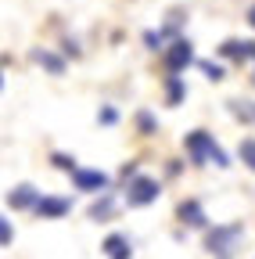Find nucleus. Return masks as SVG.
<instances>
[{"label":"nucleus","mask_w":255,"mask_h":259,"mask_svg":"<svg viewBox=\"0 0 255 259\" xmlns=\"http://www.w3.org/2000/svg\"><path fill=\"white\" fill-rule=\"evenodd\" d=\"M183 148H187V158L194 162V166H219V169L230 166L227 151L216 144V137L209 134V130H190V134L183 137Z\"/></svg>","instance_id":"nucleus-1"},{"label":"nucleus","mask_w":255,"mask_h":259,"mask_svg":"<svg viewBox=\"0 0 255 259\" xmlns=\"http://www.w3.org/2000/svg\"><path fill=\"white\" fill-rule=\"evenodd\" d=\"M244 238V223L234 220V223H216L205 231V252L216 255V259H234V248L241 245Z\"/></svg>","instance_id":"nucleus-2"},{"label":"nucleus","mask_w":255,"mask_h":259,"mask_svg":"<svg viewBox=\"0 0 255 259\" xmlns=\"http://www.w3.org/2000/svg\"><path fill=\"white\" fill-rule=\"evenodd\" d=\"M158 194H162V184H158L155 177H137L126 184V205L130 209H144L151 202H158Z\"/></svg>","instance_id":"nucleus-3"},{"label":"nucleus","mask_w":255,"mask_h":259,"mask_svg":"<svg viewBox=\"0 0 255 259\" xmlns=\"http://www.w3.org/2000/svg\"><path fill=\"white\" fill-rule=\"evenodd\" d=\"M162 61H166V72L169 76H176V72H183L190 61H194V44H190L187 36H180V40H173L169 47H166V54H162Z\"/></svg>","instance_id":"nucleus-4"},{"label":"nucleus","mask_w":255,"mask_h":259,"mask_svg":"<svg viewBox=\"0 0 255 259\" xmlns=\"http://www.w3.org/2000/svg\"><path fill=\"white\" fill-rule=\"evenodd\" d=\"M40 198H43V194H40L33 184H15V187L8 191V209H15V212L36 209V205H40Z\"/></svg>","instance_id":"nucleus-5"},{"label":"nucleus","mask_w":255,"mask_h":259,"mask_svg":"<svg viewBox=\"0 0 255 259\" xmlns=\"http://www.w3.org/2000/svg\"><path fill=\"white\" fill-rule=\"evenodd\" d=\"M72 184H76V191H90V194H108V184H112V177H108L105 169H79V173L72 177Z\"/></svg>","instance_id":"nucleus-6"},{"label":"nucleus","mask_w":255,"mask_h":259,"mask_svg":"<svg viewBox=\"0 0 255 259\" xmlns=\"http://www.w3.org/2000/svg\"><path fill=\"white\" fill-rule=\"evenodd\" d=\"M216 54L223 58V61H255V40H223L219 47H216Z\"/></svg>","instance_id":"nucleus-7"},{"label":"nucleus","mask_w":255,"mask_h":259,"mask_svg":"<svg viewBox=\"0 0 255 259\" xmlns=\"http://www.w3.org/2000/svg\"><path fill=\"white\" fill-rule=\"evenodd\" d=\"M176 220L183 227H201V231H209V216H205V209H201L198 198H183L176 205Z\"/></svg>","instance_id":"nucleus-8"},{"label":"nucleus","mask_w":255,"mask_h":259,"mask_svg":"<svg viewBox=\"0 0 255 259\" xmlns=\"http://www.w3.org/2000/svg\"><path fill=\"white\" fill-rule=\"evenodd\" d=\"M72 212V198H61V194H43L40 205H36V216L40 220H61Z\"/></svg>","instance_id":"nucleus-9"},{"label":"nucleus","mask_w":255,"mask_h":259,"mask_svg":"<svg viewBox=\"0 0 255 259\" xmlns=\"http://www.w3.org/2000/svg\"><path fill=\"white\" fill-rule=\"evenodd\" d=\"M29 61L40 65V69L50 72V76H65V58L54 54L50 47H33V51H29Z\"/></svg>","instance_id":"nucleus-10"},{"label":"nucleus","mask_w":255,"mask_h":259,"mask_svg":"<svg viewBox=\"0 0 255 259\" xmlns=\"http://www.w3.org/2000/svg\"><path fill=\"white\" fill-rule=\"evenodd\" d=\"M101 252L108 259H133V248H130V238H126V234H108L101 241Z\"/></svg>","instance_id":"nucleus-11"},{"label":"nucleus","mask_w":255,"mask_h":259,"mask_svg":"<svg viewBox=\"0 0 255 259\" xmlns=\"http://www.w3.org/2000/svg\"><path fill=\"white\" fill-rule=\"evenodd\" d=\"M112 212H115V194H112V191H108V194H101V198H93V202H90V209H86V216H90L93 223L112 220Z\"/></svg>","instance_id":"nucleus-12"},{"label":"nucleus","mask_w":255,"mask_h":259,"mask_svg":"<svg viewBox=\"0 0 255 259\" xmlns=\"http://www.w3.org/2000/svg\"><path fill=\"white\" fill-rule=\"evenodd\" d=\"M187 101V83L183 76H166V105L169 108H180Z\"/></svg>","instance_id":"nucleus-13"},{"label":"nucleus","mask_w":255,"mask_h":259,"mask_svg":"<svg viewBox=\"0 0 255 259\" xmlns=\"http://www.w3.org/2000/svg\"><path fill=\"white\" fill-rule=\"evenodd\" d=\"M227 112H230L237 122L255 126V101H241V97H230V101H227Z\"/></svg>","instance_id":"nucleus-14"},{"label":"nucleus","mask_w":255,"mask_h":259,"mask_svg":"<svg viewBox=\"0 0 255 259\" xmlns=\"http://www.w3.org/2000/svg\"><path fill=\"white\" fill-rule=\"evenodd\" d=\"M183 18H187V8H173L169 15H166V22H162V32L169 40H180V29H183Z\"/></svg>","instance_id":"nucleus-15"},{"label":"nucleus","mask_w":255,"mask_h":259,"mask_svg":"<svg viewBox=\"0 0 255 259\" xmlns=\"http://www.w3.org/2000/svg\"><path fill=\"white\" fill-rule=\"evenodd\" d=\"M137 130H140V137H155V134H158V119H155L147 108H140V112H137Z\"/></svg>","instance_id":"nucleus-16"},{"label":"nucleus","mask_w":255,"mask_h":259,"mask_svg":"<svg viewBox=\"0 0 255 259\" xmlns=\"http://www.w3.org/2000/svg\"><path fill=\"white\" fill-rule=\"evenodd\" d=\"M50 166H54V169H61V173H72V177L79 173L76 158H72V155H65V151H54V155H50Z\"/></svg>","instance_id":"nucleus-17"},{"label":"nucleus","mask_w":255,"mask_h":259,"mask_svg":"<svg viewBox=\"0 0 255 259\" xmlns=\"http://www.w3.org/2000/svg\"><path fill=\"white\" fill-rule=\"evenodd\" d=\"M166 40H169V36H166L162 29H144V47H147V51H162V54H166Z\"/></svg>","instance_id":"nucleus-18"},{"label":"nucleus","mask_w":255,"mask_h":259,"mask_svg":"<svg viewBox=\"0 0 255 259\" xmlns=\"http://www.w3.org/2000/svg\"><path fill=\"white\" fill-rule=\"evenodd\" d=\"M237 158H241L244 166L255 173V137H244V141L237 144Z\"/></svg>","instance_id":"nucleus-19"},{"label":"nucleus","mask_w":255,"mask_h":259,"mask_svg":"<svg viewBox=\"0 0 255 259\" xmlns=\"http://www.w3.org/2000/svg\"><path fill=\"white\" fill-rule=\"evenodd\" d=\"M198 69H201L205 79H212V83H219L223 76H227V69H223L219 61H212V58H201V61H198Z\"/></svg>","instance_id":"nucleus-20"},{"label":"nucleus","mask_w":255,"mask_h":259,"mask_svg":"<svg viewBox=\"0 0 255 259\" xmlns=\"http://www.w3.org/2000/svg\"><path fill=\"white\" fill-rule=\"evenodd\" d=\"M97 122H101V126H115V122H119V108H115V105H101V108H97Z\"/></svg>","instance_id":"nucleus-21"},{"label":"nucleus","mask_w":255,"mask_h":259,"mask_svg":"<svg viewBox=\"0 0 255 259\" xmlns=\"http://www.w3.org/2000/svg\"><path fill=\"white\" fill-rule=\"evenodd\" d=\"M119 177H122L126 184H130V180H137V177H140V173H137V162H126V166L119 169Z\"/></svg>","instance_id":"nucleus-22"},{"label":"nucleus","mask_w":255,"mask_h":259,"mask_svg":"<svg viewBox=\"0 0 255 259\" xmlns=\"http://www.w3.org/2000/svg\"><path fill=\"white\" fill-rule=\"evenodd\" d=\"M0 241L11 245L15 241V231H11V220H0Z\"/></svg>","instance_id":"nucleus-23"},{"label":"nucleus","mask_w":255,"mask_h":259,"mask_svg":"<svg viewBox=\"0 0 255 259\" xmlns=\"http://www.w3.org/2000/svg\"><path fill=\"white\" fill-rule=\"evenodd\" d=\"M61 47H65V54H69V58H79V44H76V40H65Z\"/></svg>","instance_id":"nucleus-24"},{"label":"nucleus","mask_w":255,"mask_h":259,"mask_svg":"<svg viewBox=\"0 0 255 259\" xmlns=\"http://www.w3.org/2000/svg\"><path fill=\"white\" fill-rule=\"evenodd\" d=\"M248 25H251V29H255V4H251V8H248Z\"/></svg>","instance_id":"nucleus-25"},{"label":"nucleus","mask_w":255,"mask_h":259,"mask_svg":"<svg viewBox=\"0 0 255 259\" xmlns=\"http://www.w3.org/2000/svg\"><path fill=\"white\" fill-rule=\"evenodd\" d=\"M251 83H255V76H251Z\"/></svg>","instance_id":"nucleus-26"}]
</instances>
